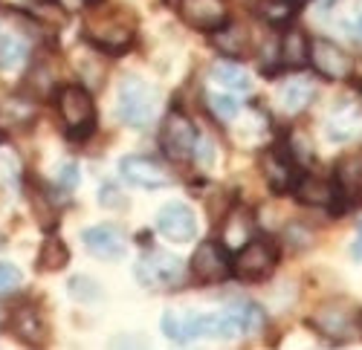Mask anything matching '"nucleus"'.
Wrapping results in <instances>:
<instances>
[{"label": "nucleus", "mask_w": 362, "mask_h": 350, "mask_svg": "<svg viewBox=\"0 0 362 350\" xmlns=\"http://www.w3.org/2000/svg\"><path fill=\"white\" fill-rule=\"evenodd\" d=\"M351 255H354L356 260H362V223H359V231H356V241H354V246H351Z\"/></svg>", "instance_id": "nucleus-34"}, {"label": "nucleus", "mask_w": 362, "mask_h": 350, "mask_svg": "<svg viewBox=\"0 0 362 350\" xmlns=\"http://www.w3.org/2000/svg\"><path fill=\"white\" fill-rule=\"evenodd\" d=\"M136 278L145 286H154V289H174L186 281V267L177 255L154 249L136 264Z\"/></svg>", "instance_id": "nucleus-8"}, {"label": "nucleus", "mask_w": 362, "mask_h": 350, "mask_svg": "<svg viewBox=\"0 0 362 350\" xmlns=\"http://www.w3.org/2000/svg\"><path fill=\"white\" fill-rule=\"evenodd\" d=\"M157 229L174 243H189L197 235V217L186 203H165L157 215Z\"/></svg>", "instance_id": "nucleus-15"}, {"label": "nucleus", "mask_w": 362, "mask_h": 350, "mask_svg": "<svg viewBox=\"0 0 362 350\" xmlns=\"http://www.w3.org/2000/svg\"><path fill=\"white\" fill-rule=\"evenodd\" d=\"M313 99V87L305 81V78H293L281 87V93H279V102L287 113H298V110H305Z\"/></svg>", "instance_id": "nucleus-24"}, {"label": "nucleus", "mask_w": 362, "mask_h": 350, "mask_svg": "<svg viewBox=\"0 0 362 350\" xmlns=\"http://www.w3.org/2000/svg\"><path fill=\"white\" fill-rule=\"evenodd\" d=\"M29 206H33V215L38 217V223L44 229H52L58 223V209H55V203L52 197L47 194V188H33V194H29Z\"/></svg>", "instance_id": "nucleus-26"}, {"label": "nucleus", "mask_w": 362, "mask_h": 350, "mask_svg": "<svg viewBox=\"0 0 362 350\" xmlns=\"http://www.w3.org/2000/svg\"><path fill=\"white\" fill-rule=\"evenodd\" d=\"M362 113L356 110H342L337 116H330V122H327V136L330 139H337V142H348L354 139L359 131H362Z\"/></svg>", "instance_id": "nucleus-25"}, {"label": "nucleus", "mask_w": 362, "mask_h": 350, "mask_svg": "<svg viewBox=\"0 0 362 350\" xmlns=\"http://www.w3.org/2000/svg\"><path fill=\"white\" fill-rule=\"evenodd\" d=\"M305 325L327 339V342H348V339H356L362 336V310L345 304V301H327L322 307H316L308 318H305Z\"/></svg>", "instance_id": "nucleus-3"}, {"label": "nucleus", "mask_w": 362, "mask_h": 350, "mask_svg": "<svg viewBox=\"0 0 362 350\" xmlns=\"http://www.w3.org/2000/svg\"><path fill=\"white\" fill-rule=\"evenodd\" d=\"M351 35H354V38L362 44V12H359V15L354 18V23H351Z\"/></svg>", "instance_id": "nucleus-35"}, {"label": "nucleus", "mask_w": 362, "mask_h": 350, "mask_svg": "<svg viewBox=\"0 0 362 350\" xmlns=\"http://www.w3.org/2000/svg\"><path fill=\"white\" fill-rule=\"evenodd\" d=\"M279 64L284 70H305L310 64V38L308 32L290 26L279 38Z\"/></svg>", "instance_id": "nucleus-20"}, {"label": "nucleus", "mask_w": 362, "mask_h": 350, "mask_svg": "<svg viewBox=\"0 0 362 350\" xmlns=\"http://www.w3.org/2000/svg\"><path fill=\"white\" fill-rule=\"evenodd\" d=\"M255 235V217L247 206H240V203H235V206L221 217V243L226 249H240L250 238Z\"/></svg>", "instance_id": "nucleus-19"}, {"label": "nucleus", "mask_w": 362, "mask_h": 350, "mask_svg": "<svg viewBox=\"0 0 362 350\" xmlns=\"http://www.w3.org/2000/svg\"><path fill=\"white\" fill-rule=\"evenodd\" d=\"M322 4H334V0H322Z\"/></svg>", "instance_id": "nucleus-36"}, {"label": "nucleus", "mask_w": 362, "mask_h": 350, "mask_svg": "<svg viewBox=\"0 0 362 350\" xmlns=\"http://www.w3.org/2000/svg\"><path fill=\"white\" fill-rule=\"evenodd\" d=\"M209 107H212V113L218 116V119H223V122L235 119V116L240 113V102H238L235 96H229V93H215V96H209Z\"/></svg>", "instance_id": "nucleus-28"}, {"label": "nucleus", "mask_w": 362, "mask_h": 350, "mask_svg": "<svg viewBox=\"0 0 362 350\" xmlns=\"http://www.w3.org/2000/svg\"><path fill=\"white\" fill-rule=\"evenodd\" d=\"M197 142H200V136H197V128H194V122L189 119V116L180 107L168 110V116L163 119V128H160L163 154L171 162H180V165L192 162L197 157Z\"/></svg>", "instance_id": "nucleus-6"}, {"label": "nucleus", "mask_w": 362, "mask_h": 350, "mask_svg": "<svg viewBox=\"0 0 362 350\" xmlns=\"http://www.w3.org/2000/svg\"><path fill=\"white\" fill-rule=\"evenodd\" d=\"M310 64L327 81H345L356 73L354 55H348V49H342L330 38H313L310 41Z\"/></svg>", "instance_id": "nucleus-10"}, {"label": "nucleus", "mask_w": 362, "mask_h": 350, "mask_svg": "<svg viewBox=\"0 0 362 350\" xmlns=\"http://www.w3.org/2000/svg\"><path fill=\"white\" fill-rule=\"evenodd\" d=\"M279 260H281V249L276 243V238H250L244 246H240L232 255V278L240 281H267L279 270Z\"/></svg>", "instance_id": "nucleus-4"}, {"label": "nucleus", "mask_w": 362, "mask_h": 350, "mask_svg": "<svg viewBox=\"0 0 362 350\" xmlns=\"http://www.w3.org/2000/svg\"><path fill=\"white\" fill-rule=\"evenodd\" d=\"M70 296L78 298V301H93V298L99 296V286L90 281V278L81 275V278H73V281H70Z\"/></svg>", "instance_id": "nucleus-30"}, {"label": "nucleus", "mask_w": 362, "mask_h": 350, "mask_svg": "<svg viewBox=\"0 0 362 350\" xmlns=\"http://www.w3.org/2000/svg\"><path fill=\"white\" fill-rule=\"evenodd\" d=\"M84 249L99 260H119L125 255V235L110 223H99L81 231Z\"/></svg>", "instance_id": "nucleus-16"}, {"label": "nucleus", "mask_w": 362, "mask_h": 350, "mask_svg": "<svg viewBox=\"0 0 362 350\" xmlns=\"http://www.w3.org/2000/svg\"><path fill=\"white\" fill-rule=\"evenodd\" d=\"M58 4H62V9L70 15V12H84L90 4H93V0H58Z\"/></svg>", "instance_id": "nucleus-33"}, {"label": "nucleus", "mask_w": 362, "mask_h": 350, "mask_svg": "<svg viewBox=\"0 0 362 350\" xmlns=\"http://www.w3.org/2000/svg\"><path fill=\"white\" fill-rule=\"evenodd\" d=\"M209 35H212V47L223 58H229V61H244V58L252 55V35L247 26L226 20L221 29H215V32H209Z\"/></svg>", "instance_id": "nucleus-18"}, {"label": "nucleus", "mask_w": 362, "mask_h": 350, "mask_svg": "<svg viewBox=\"0 0 362 350\" xmlns=\"http://www.w3.org/2000/svg\"><path fill=\"white\" fill-rule=\"evenodd\" d=\"M298 203L305 206H313V209H330L334 215H342L345 209L339 206V200L345 197V191L327 177H319V174H308V171H298V177L293 183V191H290Z\"/></svg>", "instance_id": "nucleus-9"}, {"label": "nucleus", "mask_w": 362, "mask_h": 350, "mask_svg": "<svg viewBox=\"0 0 362 350\" xmlns=\"http://www.w3.org/2000/svg\"><path fill=\"white\" fill-rule=\"evenodd\" d=\"M55 180L62 183L64 188L78 186V168H76V162H64L62 168H58V177H55Z\"/></svg>", "instance_id": "nucleus-31"}, {"label": "nucleus", "mask_w": 362, "mask_h": 350, "mask_svg": "<svg viewBox=\"0 0 362 350\" xmlns=\"http://www.w3.org/2000/svg\"><path fill=\"white\" fill-rule=\"evenodd\" d=\"M55 104H58V113H62L64 133L73 142H87L96 133L99 116H96V102H93V96H90L87 87H81V84L58 87Z\"/></svg>", "instance_id": "nucleus-2"}, {"label": "nucleus", "mask_w": 362, "mask_h": 350, "mask_svg": "<svg viewBox=\"0 0 362 350\" xmlns=\"http://www.w3.org/2000/svg\"><path fill=\"white\" fill-rule=\"evenodd\" d=\"M84 41L105 52V55H122L136 41V15L131 6L107 4V0H93L84 9Z\"/></svg>", "instance_id": "nucleus-1"}, {"label": "nucleus", "mask_w": 362, "mask_h": 350, "mask_svg": "<svg viewBox=\"0 0 362 350\" xmlns=\"http://www.w3.org/2000/svg\"><path fill=\"white\" fill-rule=\"evenodd\" d=\"M157 113V90L139 76H125L116 96V116L128 128H145Z\"/></svg>", "instance_id": "nucleus-5"}, {"label": "nucleus", "mask_w": 362, "mask_h": 350, "mask_svg": "<svg viewBox=\"0 0 362 350\" xmlns=\"http://www.w3.org/2000/svg\"><path fill=\"white\" fill-rule=\"evenodd\" d=\"M23 284V275L15 264H9V260H0V298H6L12 293H18Z\"/></svg>", "instance_id": "nucleus-29"}, {"label": "nucleus", "mask_w": 362, "mask_h": 350, "mask_svg": "<svg viewBox=\"0 0 362 350\" xmlns=\"http://www.w3.org/2000/svg\"><path fill=\"white\" fill-rule=\"evenodd\" d=\"M174 9L194 32H215L229 20L226 0H174Z\"/></svg>", "instance_id": "nucleus-13"}, {"label": "nucleus", "mask_w": 362, "mask_h": 350, "mask_svg": "<svg viewBox=\"0 0 362 350\" xmlns=\"http://www.w3.org/2000/svg\"><path fill=\"white\" fill-rule=\"evenodd\" d=\"M116 194H119V191H116V188L107 183V186L99 191V203H102V206H122V200H119Z\"/></svg>", "instance_id": "nucleus-32"}, {"label": "nucleus", "mask_w": 362, "mask_h": 350, "mask_svg": "<svg viewBox=\"0 0 362 350\" xmlns=\"http://www.w3.org/2000/svg\"><path fill=\"white\" fill-rule=\"evenodd\" d=\"M221 339H235V336H255L264 325H267V313L261 310V304L255 301H229L221 313Z\"/></svg>", "instance_id": "nucleus-11"}, {"label": "nucleus", "mask_w": 362, "mask_h": 350, "mask_svg": "<svg viewBox=\"0 0 362 350\" xmlns=\"http://www.w3.org/2000/svg\"><path fill=\"white\" fill-rule=\"evenodd\" d=\"M189 272L197 284H223L232 278V249H226L221 241H200L192 260Z\"/></svg>", "instance_id": "nucleus-7"}, {"label": "nucleus", "mask_w": 362, "mask_h": 350, "mask_svg": "<svg viewBox=\"0 0 362 350\" xmlns=\"http://www.w3.org/2000/svg\"><path fill=\"white\" fill-rule=\"evenodd\" d=\"M9 330L23 344H44L47 333H49V325H47L44 313L35 304H21L9 315Z\"/></svg>", "instance_id": "nucleus-17"}, {"label": "nucleus", "mask_w": 362, "mask_h": 350, "mask_svg": "<svg viewBox=\"0 0 362 350\" xmlns=\"http://www.w3.org/2000/svg\"><path fill=\"white\" fill-rule=\"evenodd\" d=\"M305 6V0H261L258 15L269 23V26H287Z\"/></svg>", "instance_id": "nucleus-23"}, {"label": "nucleus", "mask_w": 362, "mask_h": 350, "mask_svg": "<svg viewBox=\"0 0 362 350\" xmlns=\"http://www.w3.org/2000/svg\"><path fill=\"white\" fill-rule=\"evenodd\" d=\"M212 76H215L218 84L229 87V90H250V87H252L250 76L240 70L238 64H215L212 67Z\"/></svg>", "instance_id": "nucleus-27"}, {"label": "nucleus", "mask_w": 362, "mask_h": 350, "mask_svg": "<svg viewBox=\"0 0 362 350\" xmlns=\"http://www.w3.org/2000/svg\"><path fill=\"white\" fill-rule=\"evenodd\" d=\"M119 171H122V177L136 186V188H165L171 186V174L151 157H142V154H131V157H122V162H119Z\"/></svg>", "instance_id": "nucleus-14"}, {"label": "nucleus", "mask_w": 362, "mask_h": 350, "mask_svg": "<svg viewBox=\"0 0 362 350\" xmlns=\"http://www.w3.org/2000/svg\"><path fill=\"white\" fill-rule=\"evenodd\" d=\"M29 58V41L18 29H6V15L4 26H0V70H15Z\"/></svg>", "instance_id": "nucleus-21"}, {"label": "nucleus", "mask_w": 362, "mask_h": 350, "mask_svg": "<svg viewBox=\"0 0 362 350\" xmlns=\"http://www.w3.org/2000/svg\"><path fill=\"white\" fill-rule=\"evenodd\" d=\"M261 165V174L264 180L269 186V191L273 194H287L293 191V183L298 177V159L293 157L290 145L284 148V145H273V148H267L258 159Z\"/></svg>", "instance_id": "nucleus-12"}, {"label": "nucleus", "mask_w": 362, "mask_h": 350, "mask_svg": "<svg viewBox=\"0 0 362 350\" xmlns=\"http://www.w3.org/2000/svg\"><path fill=\"white\" fill-rule=\"evenodd\" d=\"M70 264V249L58 235H47L38 249V270L41 272H62Z\"/></svg>", "instance_id": "nucleus-22"}]
</instances>
